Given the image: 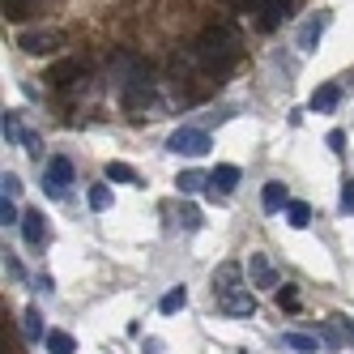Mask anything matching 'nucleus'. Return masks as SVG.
Wrapping results in <instances>:
<instances>
[{
  "label": "nucleus",
  "mask_w": 354,
  "mask_h": 354,
  "mask_svg": "<svg viewBox=\"0 0 354 354\" xmlns=\"http://www.w3.org/2000/svg\"><path fill=\"white\" fill-rule=\"evenodd\" d=\"M26 129H21V115L17 111H5V141H21Z\"/></svg>",
  "instance_id": "nucleus-25"
},
{
  "label": "nucleus",
  "mask_w": 354,
  "mask_h": 354,
  "mask_svg": "<svg viewBox=\"0 0 354 354\" xmlns=\"http://www.w3.org/2000/svg\"><path fill=\"white\" fill-rule=\"evenodd\" d=\"M21 235H26L30 248H43L47 239H52V226H47V218L39 209H26V218H21Z\"/></svg>",
  "instance_id": "nucleus-9"
},
{
  "label": "nucleus",
  "mask_w": 354,
  "mask_h": 354,
  "mask_svg": "<svg viewBox=\"0 0 354 354\" xmlns=\"http://www.w3.org/2000/svg\"><path fill=\"white\" fill-rule=\"evenodd\" d=\"M342 145H346V137H342V129H333V133H328V149H333V154H342Z\"/></svg>",
  "instance_id": "nucleus-31"
},
{
  "label": "nucleus",
  "mask_w": 354,
  "mask_h": 354,
  "mask_svg": "<svg viewBox=\"0 0 354 354\" xmlns=\"http://www.w3.org/2000/svg\"><path fill=\"white\" fill-rule=\"evenodd\" d=\"M17 47H21V52H30V56H52V52L64 47V35L60 30H26V35L17 39Z\"/></svg>",
  "instance_id": "nucleus-5"
},
{
  "label": "nucleus",
  "mask_w": 354,
  "mask_h": 354,
  "mask_svg": "<svg viewBox=\"0 0 354 354\" xmlns=\"http://www.w3.org/2000/svg\"><path fill=\"white\" fill-rule=\"evenodd\" d=\"M328 21H333V17H328L324 9H320L316 17L303 21V26H299V52H316V43H320V35L328 30Z\"/></svg>",
  "instance_id": "nucleus-8"
},
{
  "label": "nucleus",
  "mask_w": 354,
  "mask_h": 354,
  "mask_svg": "<svg viewBox=\"0 0 354 354\" xmlns=\"http://www.w3.org/2000/svg\"><path fill=\"white\" fill-rule=\"evenodd\" d=\"M145 354H162V342H158V337H149V342H145Z\"/></svg>",
  "instance_id": "nucleus-32"
},
{
  "label": "nucleus",
  "mask_w": 354,
  "mask_h": 354,
  "mask_svg": "<svg viewBox=\"0 0 354 354\" xmlns=\"http://www.w3.org/2000/svg\"><path fill=\"white\" fill-rule=\"evenodd\" d=\"M0 184H5V196H17L21 192V180H17L13 171H5V180H0Z\"/></svg>",
  "instance_id": "nucleus-30"
},
{
  "label": "nucleus",
  "mask_w": 354,
  "mask_h": 354,
  "mask_svg": "<svg viewBox=\"0 0 354 354\" xmlns=\"http://www.w3.org/2000/svg\"><path fill=\"white\" fill-rule=\"evenodd\" d=\"M277 303H282L286 312H295V308H299V295H295L290 286H282V290H277Z\"/></svg>",
  "instance_id": "nucleus-28"
},
{
  "label": "nucleus",
  "mask_w": 354,
  "mask_h": 354,
  "mask_svg": "<svg viewBox=\"0 0 354 354\" xmlns=\"http://www.w3.org/2000/svg\"><path fill=\"white\" fill-rule=\"evenodd\" d=\"M21 320H26V324H21V328H26V337L30 342H43V316H39V308H30Z\"/></svg>",
  "instance_id": "nucleus-24"
},
{
  "label": "nucleus",
  "mask_w": 354,
  "mask_h": 354,
  "mask_svg": "<svg viewBox=\"0 0 354 354\" xmlns=\"http://www.w3.org/2000/svg\"><path fill=\"white\" fill-rule=\"evenodd\" d=\"M167 149H171V154L201 158V154H209V133H205V129H192V124H184V129H175V133L167 137Z\"/></svg>",
  "instance_id": "nucleus-3"
},
{
  "label": "nucleus",
  "mask_w": 354,
  "mask_h": 354,
  "mask_svg": "<svg viewBox=\"0 0 354 354\" xmlns=\"http://www.w3.org/2000/svg\"><path fill=\"white\" fill-rule=\"evenodd\" d=\"M184 303H188V286H171V290L158 299V312H162V316H175Z\"/></svg>",
  "instance_id": "nucleus-17"
},
{
  "label": "nucleus",
  "mask_w": 354,
  "mask_h": 354,
  "mask_svg": "<svg viewBox=\"0 0 354 354\" xmlns=\"http://www.w3.org/2000/svg\"><path fill=\"white\" fill-rule=\"evenodd\" d=\"M86 205H90L94 214H103V209H111V188H107V184H94V188L86 192Z\"/></svg>",
  "instance_id": "nucleus-21"
},
{
  "label": "nucleus",
  "mask_w": 354,
  "mask_h": 354,
  "mask_svg": "<svg viewBox=\"0 0 354 354\" xmlns=\"http://www.w3.org/2000/svg\"><path fill=\"white\" fill-rule=\"evenodd\" d=\"M239 13H257V26L261 30H277V21L286 17L290 0H235Z\"/></svg>",
  "instance_id": "nucleus-4"
},
{
  "label": "nucleus",
  "mask_w": 354,
  "mask_h": 354,
  "mask_svg": "<svg viewBox=\"0 0 354 354\" xmlns=\"http://www.w3.org/2000/svg\"><path fill=\"white\" fill-rule=\"evenodd\" d=\"M77 350V342H73L64 328H52V333H47V354H73Z\"/></svg>",
  "instance_id": "nucleus-20"
},
{
  "label": "nucleus",
  "mask_w": 354,
  "mask_h": 354,
  "mask_svg": "<svg viewBox=\"0 0 354 354\" xmlns=\"http://www.w3.org/2000/svg\"><path fill=\"white\" fill-rule=\"evenodd\" d=\"M239 282H243V269H239L235 261H226V265H218V273H214V295H218V299L231 295V290H239Z\"/></svg>",
  "instance_id": "nucleus-11"
},
{
  "label": "nucleus",
  "mask_w": 354,
  "mask_h": 354,
  "mask_svg": "<svg viewBox=\"0 0 354 354\" xmlns=\"http://www.w3.org/2000/svg\"><path fill=\"white\" fill-rule=\"evenodd\" d=\"M342 214H354V180H342Z\"/></svg>",
  "instance_id": "nucleus-27"
},
{
  "label": "nucleus",
  "mask_w": 354,
  "mask_h": 354,
  "mask_svg": "<svg viewBox=\"0 0 354 354\" xmlns=\"http://www.w3.org/2000/svg\"><path fill=\"white\" fill-rule=\"evenodd\" d=\"M68 184H73V162H68L64 154L47 158V171H43V188H47V196H64Z\"/></svg>",
  "instance_id": "nucleus-6"
},
{
  "label": "nucleus",
  "mask_w": 354,
  "mask_h": 354,
  "mask_svg": "<svg viewBox=\"0 0 354 354\" xmlns=\"http://www.w3.org/2000/svg\"><path fill=\"white\" fill-rule=\"evenodd\" d=\"M192 64H196V73H205V77H222L226 68H235V60H239V30L235 26H209L205 35H201L192 47Z\"/></svg>",
  "instance_id": "nucleus-1"
},
{
  "label": "nucleus",
  "mask_w": 354,
  "mask_h": 354,
  "mask_svg": "<svg viewBox=\"0 0 354 354\" xmlns=\"http://www.w3.org/2000/svg\"><path fill=\"white\" fill-rule=\"evenodd\" d=\"M218 312H226V316H252V312H257V299L248 295V286H239V290L218 299Z\"/></svg>",
  "instance_id": "nucleus-10"
},
{
  "label": "nucleus",
  "mask_w": 354,
  "mask_h": 354,
  "mask_svg": "<svg viewBox=\"0 0 354 354\" xmlns=\"http://www.w3.org/2000/svg\"><path fill=\"white\" fill-rule=\"evenodd\" d=\"M171 214V226H180V231H201V209L196 205H167Z\"/></svg>",
  "instance_id": "nucleus-13"
},
{
  "label": "nucleus",
  "mask_w": 354,
  "mask_h": 354,
  "mask_svg": "<svg viewBox=\"0 0 354 354\" xmlns=\"http://www.w3.org/2000/svg\"><path fill=\"white\" fill-rule=\"evenodd\" d=\"M286 222L295 226V231H303V226L312 222V205H308V201H290V205H286Z\"/></svg>",
  "instance_id": "nucleus-19"
},
{
  "label": "nucleus",
  "mask_w": 354,
  "mask_h": 354,
  "mask_svg": "<svg viewBox=\"0 0 354 354\" xmlns=\"http://www.w3.org/2000/svg\"><path fill=\"white\" fill-rule=\"evenodd\" d=\"M320 333H324V342L333 346V350L342 346V333H337V328H333V320H324V324H320Z\"/></svg>",
  "instance_id": "nucleus-29"
},
{
  "label": "nucleus",
  "mask_w": 354,
  "mask_h": 354,
  "mask_svg": "<svg viewBox=\"0 0 354 354\" xmlns=\"http://www.w3.org/2000/svg\"><path fill=\"white\" fill-rule=\"evenodd\" d=\"M21 218H26V214H17L13 196H5V201H0V222H5V226H21Z\"/></svg>",
  "instance_id": "nucleus-26"
},
{
  "label": "nucleus",
  "mask_w": 354,
  "mask_h": 354,
  "mask_svg": "<svg viewBox=\"0 0 354 354\" xmlns=\"http://www.w3.org/2000/svg\"><path fill=\"white\" fill-rule=\"evenodd\" d=\"M209 184H214V188H218L222 196H231V192L239 188V167H231V162H226V167H214Z\"/></svg>",
  "instance_id": "nucleus-15"
},
{
  "label": "nucleus",
  "mask_w": 354,
  "mask_h": 354,
  "mask_svg": "<svg viewBox=\"0 0 354 354\" xmlns=\"http://www.w3.org/2000/svg\"><path fill=\"white\" fill-rule=\"evenodd\" d=\"M248 273H252V286H261V290L277 286V269H273V261L265 257V252H252L248 257Z\"/></svg>",
  "instance_id": "nucleus-7"
},
{
  "label": "nucleus",
  "mask_w": 354,
  "mask_h": 354,
  "mask_svg": "<svg viewBox=\"0 0 354 354\" xmlns=\"http://www.w3.org/2000/svg\"><path fill=\"white\" fill-rule=\"evenodd\" d=\"M282 346L295 350V354H316V350H320V342L308 337V333H282Z\"/></svg>",
  "instance_id": "nucleus-18"
},
{
  "label": "nucleus",
  "mask_w": 354,
  "mask_h": 354,
  "mask_svg": "<svg viewBox=\"0 0 354 354\" xmlns=\"http://www.w3.org/2000/svg\"><path fill=\"white\" fill-rule=\"evenodd\" d=\"M337 103H342V82H328V86H320V90L312 94L308 107H312V111H333Z\"/></svg>",
  "instance_id": "nucleus-14"
},
{
  "label": "nucleus",
  "mask_w": 354,
  "mask_h": 354,
  "mask_svg": "<svg viewBox=\"0 0 354 354\" xmlns=\"http://www.w3.org/2000/svg\"><path fill=\"white\" fill-rule=\"evenodd\" d=\"M175 184H180L184 196H192V192H201V188L209 184V175H201V171H180V180H175Z\"/></svg>",
  "instance_id": "nucleus-22"
},
{
  "label": "nucleus",
  "mask_w": 354,
  "mask_h": 354,
  "mask_svg": "<svg viewBox=\"0 0 354 354\" xmlns=\"http://www.w3.org/2000/svg\"><path fill=\"white\" fill-rule=\"evenodd\" d=\"M115 90L124 111H145L154 103V77H149V64L137 56H115Z\"/></svg>",
  "instance_id": "nucleus-2"
},
{
  "label": "nucleus",
  "mask_w": 354,
  "mask_h": 354,
  "mask_svg": "<svg viewBox=\"0 0 354 354\" xmlns=\"http://www.w3.org/2000/svg\"><path fill=\"white\" fill-rule=\"evenodd\" d=\"M261 205H265V214H282V209L290 205L286 184H282V180H269V184H265V192H261Z\"/></svg>",
  "instance_id": "nucleus-12"
},
{
  "label": "nucleus",
  "mask_w": 354,
  "mask_h": 354,
  "mask_svg": "<svg viewBox=\"0 0 354 354\" xmlns=\"http://www.w3.org/2000/svg\"><path fill=\"white\" fill-rule=\"evenodd\" d=\"M107 180H115V184H137V171L129 167V162H107Z\"/></svg>",
  "instance_id": "nucleus-23"
},
{
  "label": "nucleus",
  "mask_w": 354,
  "mask_h": 354,
  "mask_svg": "<svg viewBox=\"0 0 354 354\" xmlns=\"http://www.w3.org/2000/svg\"><path fill=\"white\" fill-rule=\"evenodd\" d=\"M77 77H82V64L77 60H60L52 73H47V82H52V86H73Z\"/></svg>",
  "instance_id": "nucleus-16"
}]
</instances>
